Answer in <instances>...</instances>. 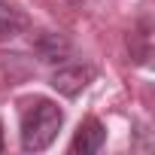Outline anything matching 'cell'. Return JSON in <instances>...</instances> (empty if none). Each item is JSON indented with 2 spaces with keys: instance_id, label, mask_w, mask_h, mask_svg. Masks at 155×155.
Wrapping results in <instances>:
<instances>
[{
  "instance_id": "6da1fadb",
  "label": "cell",
  "mask_w": 155,
  "mask_h": 155,
  "mask_svg": "<svg viewBox=\"0 0 155 155\" xmlns=\"http://www.w3.org/2000/svg\"><path fill=\"white\" fill-rule=\"evenodd\" d=\"M64 125V113L49 97H31L21 104V149L25 152H43L55 143L58 131Z\"/></svg>"
},
{
  "instance_id": "7a4b0ae2",
  "label": "cell",
  "mask_w": 155,
  "mask_h": 155,
  "mask_svg": "<svg viewBox=\"0 0 155 155\" xmlns=\"http://www.w3.org/2000/svg\"><path fill=\"white\" fill-rule=\"evenodd\" d=\"M91 79H94V70L88 64H64L52 73V88L64 97H79Z\"/></svg>"
},
{
  "instance_id": "3957f363",
  "label": "cell",
  "mask_w": 155,
  "mask_h": 155,
  "mask_svg": "<svg viewBox=\"0 0 155 155\" xmlns=\"http://www.w3.org/2000/svg\"><path fill=\"white\" fill-rule=\"evenodd\" d=\"M104 143H107V128H104L97 119H85V122L79 125V131L73 134L70 152H73V155H94V152H101Z\"/></svg>"
},
{
  "instance_id": "277c9868",
  "label": "cell",
  "mask_w": 155,
  "mask_h": 155,
  "mask_svg": "<svg viewBox=\"0 0 155 155\" xmlns=\"http://www.w3.org/2000/svg\"><path fill=\"white\" fill-rule=\"evenodd\" d=\"M34 52L46 64H61L70 58V40H64L61 34H52V31H40L34 37Z\"/></svg>"
},
{
  "instance_id": "5b68a950",
  "label": "cell",
  "mask_w": 155,
  "mask_h": 155,
  "mask_svg": "<svg viewBox=\"0 0 155 155\" xmlns=\"http://www.w3.org/2000/svg\"><path fill=\"white\" fill-rule=\"evenodd\" d=\"M25 31H28L25 9L9 3V0H0V43H9V40H15Z\"/></svg>"
},
{
  "instance_id": "8992f818",
  "label": "cell",
  "mask_w": 155,
  "mask_h": 155,
  "mask_svg": "<svg viewBox=\"0 0 155 155\" xmlns=\"http://www.w3.org/2000/svg\"><path fill=\"white\" fill-rule=\"evenodd\" d=\"M128 49H131L134 61L146 64V58H149V34H146V31H137V34H131V37H128Z\"/></svg>"
},
{
  "instance_id": "52a82bcc",
  "label": "cell",
  "mask_w": 155,
  "mask_h": 155,
  "mask_svg": "<svg viewBox=\"0 0 155 155\" xmlns=\"http://www.w3.org/2000/svg\"><path fill=\"white\" fill-rule=\"evenodd\" d=\"M0 149H3V128H0Z\"/></svg>"
}]
</instances>
